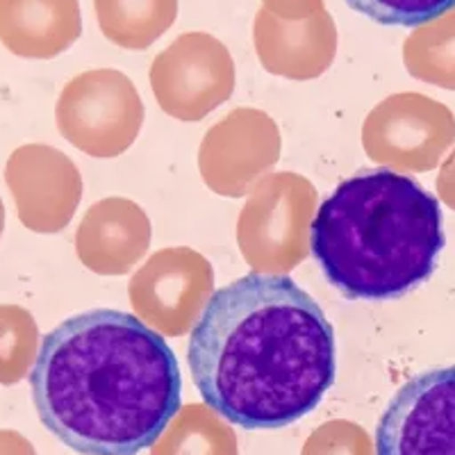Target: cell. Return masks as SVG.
I'll use <instances>...</instances> for the list:
<instances>
[{"instance_id":"6da1fadb","label":"cell","mask_w":455,"mask_h":455,"mask_svg":"<svg viewBox=\"0 0 455 455\" xmlns=\"http://www.w3.org/2000/svg\"><path fill=\"white\" fill-rule=\"evenodd\" d=\"M187 363L205 405L246 430L291 426L335 383V331L287 275L249 274L198 315Z\"/></svg>"},{"instance_id":"7a4b0ae2","label":"cell","mask_w":455,"mask_h":455,"mask_svg":"<svg viewBox=\"0 0 455 455\" xmlns=\"http://www.w3.org/2000/svg\"><path fill=\"white\" fill-rule=\"evenodd\" d=\"M42 424L83 455H137L182 403L176 353L160 332L119 310H89L42 339L30 371Z\"/></svg>"},{"instance_id":"3957f363","label":"cell","mask_w":455,"mask_h":455,"mask_svg":"<svg viewBox=\"0 0 455 455\" xmlns=\"http://www.w3.org/2000/svg\"><path fill=\"white\" fill-rule=\"evenodd\" d=\"M444 242L437 198L392 169L360 171L339 182L310 226L316 264L353 300L412 291L430 278Z\"/></svg>"},{"instance_id":"277c9868","label":"cell","mask_w":455,"mask_h":455,"mask_svg":"<svg viewBox=\"0 0 455 455\" xmlns=\"http://www.w3.org/2000/svg\"><path fill=\"white\" fill-rule=\"evenodd\" d=\"M376 455H455V364L414 376L376 428Z\"/></svg>"},{"instance_id":"5b68a950","label":"cell","mask_w":455,"mask_h":455,"mask_svg":"<svg viewBox=\"0 0 455 455\" xmlns=\"http://www.w3.org/2000/svg\"><path fill=\"white\" fill-rule=\"evenodd\" d=\"M233 60L214 36H178L153 64V84L164 109H210L233 89Z\"/></svg>"},{"instance_id":"8992f818","label":"cell","mask_w":455,"mask_h":455,"mask_svg":"<svg viewBox=\"0 0 455 455\" xmlns=\"http://www.w3.org/2000/svg\"><path fill=\"white\" fill-rule=\"evenodd\" d=\"M5 180L19 217L36 233L62 230L80 201L78 171L51 146L16 148L7 162Z\"/></svg>"},{"instance_id":"52a82bcc","label":"cell","mask_w":455,"mask_h":455,"mask_svg":"<svg viewBox=\"0 0 455 455\" xmlns=\"http://www.w3.org/2000/svg\"><path fill=\"white\" fill-rule=\"evenodd\" d=\"M335 46V21L323 7L306 16H280L262 7L255 16V48L274 73L316 76L331 64Z\"/></svg>"},{"instance_id":"ba28073f","label":"cell","mask_w":455,"mask_h":455,"mask_svg":"<svg viewBox=\"0 0 455 455\" xmlns=\"http://www.w3.org/2000/svg\"><path fill=\"white\" fill-rule=\"evenodd\" d=\"M140 103L135 87L119 71H89L64 87L57 100V125L71 144L89 156H114L109 109Z\"/></svg>"},{"instance_id":"9c48e42d","label":"cell","mask_w":455,"mask_h":455,"mask_svg":"<svg viewBox=\"0 0 455 455\" xmlns=\"http://www.w3.org/2000/svg\"><path fill=\"white\" fill-rule=\"evenodd\" d=\"M83 32L78 0H0V42L28 60H51Z\"/></svg>"},{"instance_id":"30bf717a","label":"cell","mask_w":455,"mask_h":455,"mask_svg":"<svg viewBox=\"0 0 455 455\" xmlns=\"http://www.w3.org/2000/svg\"><path fill=\"white\" fill-rule=\"evenodd\" d=\"M100 30L124 48H146L169 30L178 0H93Z\"/></svg>"},{"instance_id":"8fae6325","label":"cell","mask_w":455,"mask_h":455,"mask_svg":"<svg viewBox=\"0 0 455 455\" xmlns=\"http://www.w3.org/2000/svg\"><path fill=\"white\" fill-rule=\"evenodd\" d=\"M36 323L30 312L0 306V383L21 380L36 360Z\"/></svg>"},{"instance_id":"7c38bea8","label":"cell","mask_w":455,"mask_h":455,"mask_svg":"<svg viewBox=\"0 0 455 455\" xmlns=\"http://www.w3.org/2000/svg\"><path fill=\"white\" fill-rule=\"evenodd\" d=\"M351 10L383 26H426L455 10V0H347Z\"/></svg>"},{"instance_id":"4fadbf2b","label":"cell","mask_w":455,"mask_h":455,"mask_svg":"<svg viewBox=\"0 0 455 455\" xmlns=\"http://www.w3.org/2000/svg\"><path fill=\"white\" fill-rule=\"evenodd\" d=\"M267 10L275 12L280 16H306L316 12L321 5V0H264Z\"/></svg>"},{"instance_id":"5bb4252c","label":"cell","mask_w":455,"mask_h":455,"mask_svg":"<svg viewBox=\"0 0 455 455\" xmlns=\"http://www.w3.org/2000/svg\"><path fill=\"white\" fill-rule=\"evenodd\" d=\"M0 455H35L32 446L23 440L21 435L12 430H0Z\"/></svg>"},{"instance_id":"9a60e30c","label":"cell","mask_w":455,"mask_h":455,"mask_svg":"<svg viewBox=\"0 0 455 455\" xmlns=\"http://www.w3.org/2000/svg\"><path fill=\"white\" fill-rule=\"evenodd\" d=\"M3 228H5V207H3V201H0V235H3Z\"/></svg>"}]
</instances>
